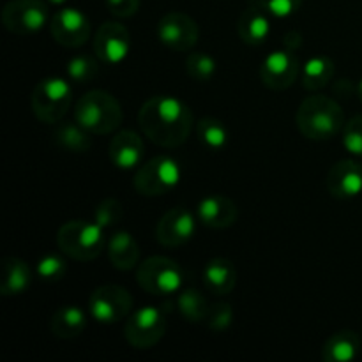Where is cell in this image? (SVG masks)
Segmentation results:
<instances>
[{
	"instance_id": "3",
	"label": "cell",
	"mask_w": 362,
	"mask_h": 362,
	"mask_svg": "<svg viewBox=\"0 0 362 362\" xmlns=\"http://www.w3.org/2000/svg\"><path fill=\"white\" fill-rule=\"evenodd\" d=\"M74 120L92 134H110L122 124V106L106 90H90L78 99Z\"/></svg>"
},
{
	"instance_id": "37",
	"label": "cell",
	"mask_w": 362,
	"mask_h": 362,
	"mask_svg": "<svg viewBox=\"0 0 362 362\" xmlns=\"http://www.w3.org/2000/svg\"><path fill=\"white\" fill-rule=\"evenodd\" d=\"M300 45H303V37H300V34L297 30H290L285 35V46L288 49H292V52H296Z\"/></svg>"
},
{
	"instance_id": "35",
	"label": "cell",
	"mask_w": 362,
	"mask_h": 362,
	"mask_svg": "<svg viewBox=\"0 0 362 362\" xmlns=\"http://www.w3.org/2000/svg\"><path fill=\"white\" fill-rule=\"evenodd\" d=\"M274 18H290L300 9L303 0H258Z\"/></svg>"
},
{
	"instance_id": "7",
	"label": "cell",
	"mask_w": 362,
	"mask_h": 362,
	"mask_svg": "<svg viewBox=\"0 0 362 362\" xmlns=\"http://www.w3.org/2000/svg\"><path fill=\"white\" fill-rule=\"evenodd\" d=\"M182 177V168L170 156H158L145 163L134 175V189L144 197H163L170 193Z\"/></svg>"
},
{
	"instance_id": "10",
	"label": "cell",
	"mask_w": 362,
	"mask_h": 362,
	"mask_svg": "<svg viewBox=\"0 0 362 362\" xmlns=\"http://www.w3.org/2000/svg\"><path fill=\"white\" fill-rule=\"evenodd\" d=\"M0 20L11 34H35L48 21V6L42 0H9L0 13Z\"/></svg>"
},
{
	"instance_id": "12",
	"label": "cell",
	"mask_w": 362,
	"mask_h": 362,
	"mask_svg": "<svg viewBox=\"0 0 362 362\" xmlns=\"http://www.w3.org/2000/svg\"><path fill=\"white\" fill-rule=\"evenodd\" d=\"M300 74V64L292 49H274L260 66V80L271 90H286Z\"/></svg>"
},
{
	"instance_id": "1",
	"label": "cell",
	"mask_w": 362,
	"mask_h": 362,
	"mask_svg": "<svg viewBox=\"0 0 362 362\" xmlns=\"http://www.w3.org/2000/svg\"><path fill=\"white\" fill-rule=\"evenodd\" d=\"M138 126L152 144L163 148H177L189 138L194 119L191 108L182 99L154 95L141 105Z\"/></svg>"
},
{
	"instance_id": "15",
	"label": "cell",
	"mask_w": 362,
	"mask_h": 362,
	"mask_svg": "<svg viewBox=\"0 0 362 362\" xmlns=\"http://www.w3.org/2000/svg\"><path fill=\"white\" fill-rule=\"evenodd\" d=\"M129 30L117 21H105L94 35V52L105 64H120L129 53Z\"/></svg>"
},
{
	"instance_id": "13",
	"label": "cell",
	"mask_w": 362,
	"mask_h": 362,
	"mask_svg": "<svg viewBox=\"0 0 362 362\" xmlns=\"http://www.w3.org/2000/svg\"><path fill=\"white\" fill-rule=\"evenodd\" d=\"M49 32L59 45L80 48L90 37V21L76 7H62L53 14Z\"/></svg>"
},
{
	"instance_id": "32",
	"label": "cell",
	"mask_w": 362,
	"mask_h": 362,
	"mask_svg": "<svg viewBox=\"0 0 362 362\" xmlns=\"http://www.w3.org/2000/svg\"><path fill=\"white\" fill-rule=\"evenodd\" d=\"M35 272L42 281H60L67 272V264L59 255H45L39 258Z\"/></svg>"
},
{
	"instance_id": "28",
	"label": "cell",
	"mask_w": 362,
	"mask_h": 362,
	"mask_svg": "<svg viewBox=\"0 0 362 362\" xmlns=\"http://www.w3.org/2000/svg\"><path fill=\"white\" fill-rule=\"evenodd\" d=\"M198 138L211 151H223L228 145V127L214 117H204L198 120Z\"/></svg>"
},
{
	"instance_id": "33",
	"label": "cell",
	"mask_w": 362,
	"mask_h": 362,
	"mask_svg": "<svg viewBox=\"0 0 362 362\" xmlns=\"http://www.w3.org/2000/svg\"><path fill=\"white\" fill-rule=\"evenodd\" d=\"M341 138L343 145L350 154L362 158V113L346 120L341 131Z\"/></svg>"
},
{
	"instance_id": "2",
	"label": "cell",
	"mask_w": 362,
	"mask_h": 362,
	"mask_svg": "<svg viewBox=\"0 0 362 362\" xmlns=\"http://www.w3.org/2000/svg\"><path fill=\"white\" fill-rule=\"evenodd\" d=\"M296 122L300 133L310 140H331L345 126V113L334 99L324 94H311L299 105Z\"/></svg>"
},
{
	"instance_id": "23",
	"label": "cell",
	"mask_w": 362,
	"mask_h": 362,
	"mask_svg": "<svg viewBox=\"0 0 362 362\" xmlns=\"http://www.w3.org/2000/svg\"><path fill=\"white\" fill-rule=\"evenodd\" d=\"M49 329L60 339L78 338L87 329V315L78 306H62L52 315Z\"/></svg>"
},
{
	"instance_id": "9",
	"label": "cell",
	"mask_w": 362,
	"mask_h": 362,
	"mask_svg": "<svg viewBox=\"0 0 362 362\" xmlns=\"http://www.w3.org/2000/svg\"><path fill=\"white\" fill-rule=\"evenodd\" d=\"M88 311L101 324H117L133 311V296L119 285H103L88 297Z\"/></svg>"
},
{
	"instance_id": "39",
	"label": "cell",
	"mask_w": 362,
	"mask_h": 362,
	"mask_svg": "<svg viewBox=\"0 0 362 362\" xmlns=\"http://www.w3.org/2000/svg\"><path fill=\"white\" fill-rule=\"evenodd\" d=\"M357 95H359V99L362 101V80L359 81V85H357Z\"/></svg>"
},
{
	"instance_id": "18",
	"label": "cell",
	"mask_w": 362,
	"mask_h": 362,
	"mask_svg": "<svg viewBox=\"0 0 362 362\" xmlns=\"http://www.w3.org/2000/svg\"><path fill=\"white\" fill-rule=\"evenodd\" d=\"M145 154L144 140L138 133L131 129L119 131L113 134L112 141H110L108 156L110 161L120 170H131L136 168L141 163Z\"/></svg>"
},
{
	"instance_id": "26",
	"label": "cell",
	"mask_w": 362,
	"mask_h": 362,
	"mask_svg": "<svg viewBox=\"0 0 362 362\" xmlns=\"http://www.w3.org/2000/svg\"><path fill=\"white\" fill-rule=\"evenodd\" d=\"M92 133H88L83 126L74 120V122H62L57 124V129L53 133L55 141L59 147L69 152H87L92 147Z\"/></svg>"
},
{
	"instance_id": "17",
	"label": "cell",
	"mask_w": 362,
	"mask_h": 362,
	"mask_svg": "<svg viewBox=\"0 0 362 362\" xmlns=\"http://www.w3.org/2000/svg\"><path fill=\"white\" fill-rule=\"evenodd\" d=\"M198 221L212 230H225L235 225L239 218V209L232 198L223 194H211L198 202L197 207Z\"/></svg>"
},
{
	"instance_id": "16",
	"label": "cell",
	"mask_w": 362,
	"mask_h": 362,
	"mask_svg": "<svg viewBox=\"0 0 362 362\" xmlns=\"http://www.w3.org/2000/svg\"><path fill=\"white\" fill-rule=\"evenodd\" d=\"M325 187L339 200L359 197L362 193V165L354 159L334 163L325 177Z\"/></svg>"
},
{
	"instance_id": "8",
	"label": "cell",
	"mask_w": 362,
	"mask_h": 362,
	"mask_svg": "<svg viewBox=\"0 0 362 362\" xmlns=\"http://www.w3.org/2000/svg\"><path fill=\"white\" fill-rule=\"evenodd\" d=\"M166 327H168V320L163 310L156 306H145L127 317L124 336L131 346L138 350H147L161 341Z\"/></svg>"
},
{
	"instance_id": "24",
	"label": "cell",
	"mask_w": 362,
	"mask_h": 362,
	"mask_svg": "<svg viewBox=\"0 0 362 362\" xmlns=\"http://www.w3.org/2000/svg\"><path fill=\"white\" fill-rule=\"evenodd\" d=\"M361 339L354 331H339L325 341L322 359L325 362H350L359 356Z\"/></svg>"
},
{
	"instance_id": "21",
	"label": "cell",
	"mask_w": 362,
	"mask_h": 362,
	"mask_svg": "<svg viewBox=\"0 0 362 362\" xmlns=\"http://www.w3.org/2000/svg\"><path fill=\"white\" fill-rule=\"evenodd\" d=\"M204 285L216 296H228L237 285V271L226 258H212L204 269Z\"/></svg>"
},
{
	"instance_id": "25",
	"label": "cell",
	"mask_w": 362,
	"mask_h": 362,
	"mask_svg": "<svg viewBox=\"0 0 362 362\" xmlns=\"http://www.w3.org/2000/svg\"><path fill=\"white\" fill-rule=\"evenodd\" d=\"M332 76H334V62L327 55L313 57L303 67V85L311 92L327 87Z\"/></svg>"
},
{
	"instance_id": "5",
	"label": "cell",
	"mask_w": 362,
	"mask_h": 362,
	"mask_svg": "<svg viewBox=\"0 0 362 362\" xmlns=\"http://www.w3.org/2000/svg\"><path fill=\"white\" fill-rule=\"evenodd\" d=\"M73 88L64 78L49 76L39 81L30 95V106L35 119L45 124H59L69 112Z\"/></svg>"
},
{
	"instance_id": "22",
	"label": "cell",
	"mask_w": 362,
	"mask_h": 362,
	"mask_svg": "<svg viewBox=\"0 0 362 362\" xmlns=\"http://www.w3.org/2000/svg\"><path fill=\"white\" fill-rule=\"evenodd\" d=\"M108 258L119 271H131L140 260V247L129 232H117L108 240Z\"/></svg>"
},
{
	"instance_id": "31",
	"label": "cell",
	"mask_w": 362,
	"mask_h": 362,
	"mask_svg": "<svg viewBox=\"0 0 362 362\" xmlns=\"http://www.w3.org/2000/svg\"><path fill=\"white\" fill-rule=\"evenodd\" d=\"M124 218V207L117 198H105L94 211V221L105 230L119 225Z\"/></svg>"
},
{
	"instance_id": "11",
	"label": "cell",
	"mask_w": 362,
	"mask_h": 362,
	"mask_svg": "<svg viewBox=\"0 0 362 362\" xmlns=\"http://www.w3.org/2000/svg\"><path fill=\"white\" fill-rule=\"evenodd\" d=\"M158 37L166 48L173 52H191L200 37V28L189 14L172 11L159 20Z\"/></svg>"
},
{
	"instance_id": "4",
	"label": "cell",
	"mask_w": 362,
	"mask_h": 362,
	"mask_svg": "<svg viewBox=\"0 0 362 362\" xmlns=\"http://www.w3.org/2000/svg\"><path fill=\"white\" fill-rule=\"evenodd\" d=\"M57 246L73 260L92 262L105 250V228L95 221L73 219L59 228Z\"/></svg>"
},
{
	"instance_id": "27",
	"label": "cell",
	"mask_w": 362,
	"mask_h": 362,
	"mask_svg": "<svg viewBox=\"0 0 362 362\" xmlns=\"http://www.w3.org/2000/svg\"><path fill=\"white\" fill-rule=\"evenodd\" d=\"M177 308H179V313L191 324L205 322L209 310H211L207 299L194 288L180 290L179 299H177Z\"/></svg>"
},
{
	"instance_id": "29",
	"label": "cell",
	"mask_w": 362,
	"mask_h": 362,
	"mask_svg": "<svg viewBox=\"0 0 362 362\" xmlns=\"http://www.w3.org/2000/svg\"><path fill=\"white\" fill-rule=\"evenodd\" d=\"M67 76L76 83H90L99 73V62L90 55H74L66 66Z\"/></svg>"
},
{
	"instance_id": "14",
	"label": "cell",
	"mask_w": 362,
	"mask_h": 362,
	"mask_svg": "<svg viewBox=\"0 0 362 362\" xmlns=\"http://www.w3.org/2000/svg\"><path fill=\"white\" fill-rule=\"evenodd\" d=\"M197 230V219L186 207H173L159 219L156 239L165 247H180L189 243Z\"/></svg>"
},
{
	"instance_id": "30",
	"label": "cell",
	"mask_w": 362,
	"mask_h": 362,
	"mask_svg": "<svg viewBox=\"0 0 362 362\" xmlns=\"http://www.w3.org/2000/svg\"><path fill=\"white\" fill-rule=\"evenodd\" d=\"M186 73L194 81H209L216 74V60L204 52H191L186 59Z\"/></svg>"
},
{
	"instance_id": "38",
	"label": "cell",
	"mask_w": 362,
	"mask_h": 362,
	"mask_svg": "<svg viewBox=\"0 0 362 362\" xmlns=\"http://www.w3.org/2000/svg\"><path fill=\"white\" fill-rule=\"evenodd\" d=\"M49 4H53V6H62V4H66L67 0H48Z\"/></svg>"
},
{
	"instance_id": "20",
	"label": "cell",
	"mask_w": 362,
	"mask_h": 362,
	"mask_svg": "<svg viewBox=\"0 0 362 362\" xmlns=\"http://www.w3.org/2000/svg\"><path fill=\"white\" fill-rule=\"evenodd\" d=\"M0 269H2L0 293L4 297L21 296L27 292L32 283V271L27 262L16 257H7L0 264Z\"/></svg>"
},
{
	"instance_id": "36",
	"label": "cell",
	"mask_w": 362,
	"mask_h": 362,
	"mask_svg": "<svg viewBox=\"0 0 362 362\" xmlns=\"http://www.w3.org/2000/svg\"><path fill=\"white\" fill-rule=\"evenodd\" d=\"M110 13L117 18H131L140 9L141 0H105Z\"/></svg>"
},
{
	"instance_id": "34",
	"label": "cell",
	"mask_w": 362,
	"mask_h": 362,
	"mask_svg": "<svg viewBox=\"0 0 362 362\" xmlns=\"http://www.w3.org/2000/svg\"><path fill=\"white\" fill-rule=\"evenodd\" d=\"M233 320V311L232 306L226 303H218L209 310L207 318H205V324L209 325V329L212 331H225L232 325Z\"/></svg>"
},
{
	"instance_id": "6",
	"label": "cell",
	"mask_w": 362,
	"mask_h": 362,
	"mask_svg": "<svg viewBox=\"0 0 362 362\" xmlns=\"http://www.w3.org/2000/svg\"><path fill=\"white\" fill-rule=\"evenodd\" d=\"M136 283L152 296H172L182 288L184 272L172 258L151 257L138 265Z\"/></svg>"
},
{
	"instance_id": "19",
	"label": "cell",
	"mask_w": 362,
	"mask_h": 362,
	"mask_svg": "<svg viewBox=\"0 0 362 362\" xmlns=\"http://www.w3.org/2000/svg\"><path fill=\"white\" fill-rule=\"evenodd\" d=\"M269 16L271 14L267 13V9L258 0L251 2L243 11L239 23H237L239 37L250 46H258L265 42V39L271 34V18Z\"/></svg>"
}]
</instances>
